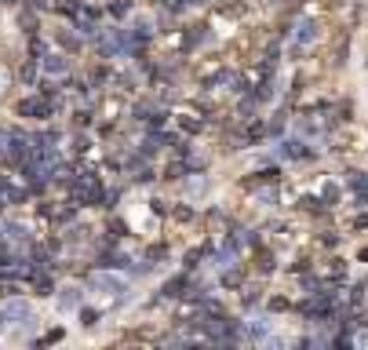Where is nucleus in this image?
I'll return each instance as SVG.
<instances>
[{
	"mask_svg": "<svg viewBox=\"0 0 368 350\" xmlns=\"http://www.w3.org/2000/svg\"><path fill=\"white\" fill-rule=\"evenodd\" d=\"M95 284H99V289H110V292H124V281H121V277H114V274H99V277H95Z\"/></svg>",
	"mask_w": 368,
	"mask_h": 350,
	"instance_id": "nucleus-4",
	"label": "nucleus"
},
{
	"mask_svg": "<svg viewBox=\"0 0 368 350\" xmlns=\"http://www.w3.org/2000/svg\"><path fill=\"white\" fill-rule=\"evenodd\" d=\"M59 306H62V310H77V306H80V289H62Z\"/></svg>",
	"mask_w": 368,
	"mask_h": 350,
	"instance_id": "nucleus-3",
	"label": "nucleus"
},
{
	"mask_svg": "<svg viewBox=\"0 0 368 350\" xmlns=\"http://www.w3.org/2000/svg\"><path fill=\"white\" fill-rule=\"evenodd\" d=\"M11 84V77H8V70H0V95H4V88Z\"/></svg>",
	"mask_w": 368,
	"mask_h": 350,
	"instance_id": "nucleus-7",
	"label": "nucleus"
},
{
	"mask_svg": "<svg viewBox=\"0 0 368 350\" xmlns=\"http://www.w3.org/2000/svg\"><path fill=\"white\" fill-rule=\"evenodd\" d=\"M0 310H4V318H8V321H26V318H30V303L15 299V303H4Z\"/></svg>",
	"mask_w": 368,
	"mask_h": 350,
	"instance_id": "nucleus-1",
	"label": "nucleus"
},
{
	"mask_svg": "<svg viewBox=\"0 0 368 350\" xmlns=\"http://www.w3.org/2000/svg\"><path fill=\"white\" fill-rule=\"evenodd\" d=\"M299 40H302V44L314 40V22H302V26H299Z\"/></svg>",
	"mask_w": 368,
	"mask_h": 350,
	"instance_id": "nucleus-6",
	"label": "nucleus"
},
{
	"mask_svg": "<svg viewBox=\"0 0 368 350\" xmlns=\"http://www.w3.org/2000/svg\"><path fill=\"white\" fill-rule=\"evenodd\" d=\"M44 70L48 73H66V59H62V55H48L44 59Z\"/></svg>",
	"mask_w": 368,
	"mask_h": 350,
	"instance_id": "nucleus-5",
	"label": "nucleus"
},
{
	"mask_svg": "<svg viewBox=\"0 0 368 350\" xmlns=\"http://www.w3.org/2000/svg\"><path fill=\"white\" fill-rule=\"evenodd\" d=\"M18 114H23V117H44V114H48V102L26 99V102H18Z\"/></svg>",
	"mask_w": 368,
	"mask_h": 350,
	"instance_id": "nucleus-2",
	"label": "nucleus"
},
{
	"mask_svg": "<svg viewBox=\"0 0 368 350\" xmlns=\"http://www.w3.org/2000/svg\"><path fill=\"white\" fill-rule=\"evenodd\" d=\"M4 4H18V0H4Z\"/></svg>",
	"mask_w": 368,
	"mask_h": 350,
	"instance_id": "nucleus-8",
	"label": "nucleus"
}]
</instances>
